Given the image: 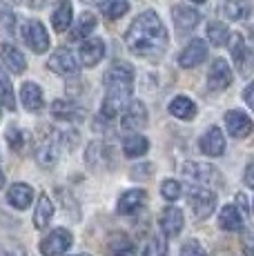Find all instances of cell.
<instances>
[{"label": "cell", "mask_w": 254, "mask_h": 256, "mask_svg": "<svg viewBox=\"0 0 254 256\" xmlns=\"http://www.w3.org/2000/svg\"><path fill=\"white\" fill-rule=\"evenodd\" d=\"M243 100H246V105H248V107H252V105H254V100H252V85H248V87H246V92H243Z\"/></svg>", "instance_id": "cell-42"}, {"label": "cell", "mask_w": 254, "mask_h": 256, "mask_svg": "<svg viewBox=\"0 0 254 256\" xmlns=\"http://www.w3.org/2000/svg\"><path fill=\"white\" fill-rule=\"evenodd\" d=\"M232 85V70H230L228 60L216 58L208 72V87L212 92H223Z\"/></svg>", "instance_id": "cell-9"}, {"label": "cell", "mask_w": 254, "mask_h": 256, "mask_svg": "<svg viewBox=\"0 0 254 256\" xmlns=\"http://www.w3.org/2000/svg\"><path fill=\"white\" fill-rule=\"evenodd\" d=\"M236 203L241 205V210L246 212V214L250 212V203H248V196L246 194H236Z\"/></svg>", "instance_id": "cell-40"}, {"label": "cell", "mask_w": 254, "mask_h": 256, "mask_svg": "<svg viewBox=\"0 0 254 256\" xmlns=\"http://www.w3.org/2000/svg\"><path fill=\"white\" fill-rule=\"evenodd\" d=\"M205 58H208V42L201 40V38H194V40H190V45L180 52L178 65L183 67V70H192V67L201 65Z\"/></svg>", "instance_id": "cell-10"}, {"label": "cell", "mask_w": 254, "mask_h": 256, "mask_svg": "<svg viewBox=\"0 0 254 256\" xmlns=\"http://www.w3.org/2000/svg\"><path fill=\"white\" fill-rule=\"evenodd\" d=\"M105 98H102L100 114L105 118H116L132 100L134 92V70L127 62H114L105 72Z\"/></svg>", "instance_id": "cell-2"}, {"label": "cell", "mask_w": 254, "mask_h": 256, "mask_svg": "<svg viewBox=\"0 0 254 256\" xmlns=\"http://www.w3.org/2000/svg\"><path fill=\"white\" fill-rule=\"evenodd\" d=\"M172 20L176 32L183 36V34H190L192 29H196V24L201 22V14L192 7H185V4H176L172 9Z\"/></svg>", "instance_id": "cell-11"}, {"label": "cell", "mask_w": 254, "mask_h": 256, "mask_svg": "<svg viewBox=\"0 0 254 256\" xmlns=\"http://www.w3.org/2000/svg\"><path fill=\"white\" fill-rule=\"evenodd\" d=\"M0 105L7 110H16V98H14V87L9 76L4 74V67H0Z\"/></svg>", "instance_id": "cell-30"}, {"label": "cell", "mask_w": 254, "mask_h": 256, "mask_svg": "<svg viewBox=\"0 0 254 256\" xmlns=\"http://www.w3.org/2000/svg\"><path fill=\"white\" fill-rule=\"evenodd\" d=\"M170 114L178 120H192L196 116V105H194L192 98L188 96H176L172 102H170Z\"/></svg>", "instance_id": "cell-26"}, {"label": "cell", "mask_w": 254, "mask_h": 256, "mask_svg": "<svg viewBox=\"0 0 254 256\" xmlns=\"http://www.w3.org/2000/svg\"><path fill=\"white\" fill-rule=\"evenodd\" d=\"M0 58H2L4 67L12 74H22L27 70V58L22 56V52L14 45H2L0 47Z\"/></svg>", "instance_id": "cell-18"}, {"label": "cell", "mask_w": 254, "mask_h": 256, "mask_svg": "<svg viewBox=\"0 0 254 256\" xmlns=\"http://www.w3.org/2000/svg\"><path fill=\"white\" fill-rule=\"evenodd\" d=\"M192 2H196V4H203V2H205V0H192Z\"/></svg>", "instance_id": "cell-45"}, {"label": "cell", "mask_w": 254, "mask_h": 256, "mask_svg": "<svg viewBox=\"0 0 254 256\" xmlns=\"http://www.w3.org/2000/svg\"><path fill=\"white\" fill-rule=\"evenodd\" d=\"M180 194H183V187H180L178 180H163L160 183V196H163L165 200H178Z\"/></svg>", "instance_id": "cell-35"}, {"label": "cell", "mask_w": 254, "mask_h": 256, "mask_svg": "<svg viewBox=\"0 0 254 256\" xmlns=\"http://www.w3.org/2000/svg\"><path fill=\"white\" fill-rule=\"evenodd\" d=\"M72 240L74 238H72V234L67 232V230L58 228L40 240V254L42 256H60L72 248Z\"/></svg>", "instance_id": "cell-5"}, {"label": "cell", "mask_w": 254, "mask_h": 256, "mask_svg": "<svg viewBox=\"0 0 254 256\" xmlns=\"http://www.w3.org/2000/svg\"><path fill=\"white\" fill-rule=\"evenodd\" d=\"M243 245H246V254L248 256H252V234L250 232H246V238H243Z\"/></svg>", "instance_id": "cell-41"}, {"label": "cell", "mask_w": 254, "mask_h": 256, "mask_svg": "<svg viewBox=\"0 0 254 256\" xmlns=\"http://www.w3.org/2000/svg\"><path fill=\"white\" fill-rule=\"evenodd\" d=\"M4 187V174H2V170H0V190Z\"/></svg>", "instance_id": "cell-44"}, {"label": "cell", "mask_w": 254, "mask_h": 256, "mask_svg": "<svg viewBox=\"0 0 254 256\" xmlns=\"http://www.w3.org/2000/svg\"><path fill=\"white\" fill-rule=\"evenodd\" d=\"M96 24H98V22H96V16L92 12L80 14V16H78V20H76L74 32L70 34V40H85V38H90L92 34H94Z\"/></svg>", "instance_id": "cell-27"}, {"label": "cell", "mask_w": 254, "mask_h": 256, "mask_svg": "<svg viewBox=\"0 0 254 256\" xmlns=\"http://www.w3.org/2000/svg\"><path fill=\"white\" fill-rule=\"evenodd\" d=\"M72 20H74V9H72V2L70 0H60V2L56 4V9H54L52 14V24L54 29H56L58 34L67 32L70 29Z\"/></svg>", "instance_id": "cell-21"}, {"label": "cell", "mask_w": 254, "mask_h": 256, "mask_svg": "<svg viewBox=\"0 0 254 256\" xmlns=\"http://www.w3.org/2000/svg\"><path fill=\"white\" fill-rule=\"evenodd\" d=\"M145 200H148V192L145 190H130L118 198L116 210H118L120 216H132V214H136V212L143 208Z\"/></svg>", "instance_id": "cell-15"}, {"label": "cell", "mask_w": 254, "mask_h": 256, "mask_svg": "<svg viewBox=\"0 0 254 256\" xmlns=\"http://www.w3.org/2000/svg\"><path fill=\"white\" fill-rule=\"evenodd\" d=\"M14 27H16V16H14L12 7L0 2V32L14 34Z\"/></svg>", "instance_id": "cell-33"}, {"label": "cell", "mask_w": 254, "mask_h": 256, "mask_svg": "<svg viewBox=\"0 0 254 256\" xmlns=\"http://www.w3.org/2000/svg\"><path fill=\"white\" fill-rule=\"evenodd\" d=\"M125 42L134 56L140 58H158L168 47V32L160 22L158 14L148 9L134 18L125 34Z\"/></svg>", "instance_id": "cell-1"}, {"label": "cell", "mask_w": 254, "mask_h": 256, "mask_svg": "<svg viewBox=\"0 0 254 256\" xmlns=\"http://www.w3.org/2000/svg\"><path fill=\"white\" fill-rule=\"evenodd\" d=\"M148 150H150V140L145 138V136L136 134V132H130L123 138V152L130 158H138V156H143Z\"/></svg>", "instance_id": "cell-25"}, {"label": "cell", "mask_w": 254, "mask_h": 256, "mask_svg": "<svg viewBox=\"0 0 254 256\" xmlns=\"http://www.w3.org/2000/svg\"><path fill=\"white\" fill-rule=\"evenodd\" d=\"M226 127H228L230 136H234V138H246V136H250V132H252V120L246 112L230 110L226 114Z\"/></svg>", "instance_id": "cell-12"}, {"label": "cell", "mask_w": 254, "mask_h": 256, "mask_svg": "<svg viewBox=\"0 0 254 256\" xmlns=\"http://www.w3.org/2000/svg\"><path fill=\"white\" fill-rule=\"evenodd\" d=\"M20 34H22V40L25 45L36 54H45L50 49V34L47 29L42 27L40 20H25L20 27Z\"/></svg>", "instance_id": "cell-4"}, {"label": "cell", "mask_w": 254, "mask_h": 256, "mask_svg": "<svg viewBox=\"0 0 254 256\" xmlns=\"http://www.w3.org/2000/svg\"><path fill=\"white\" fill-rule=\"evenodd\" d=\"M105 56V42L100 38H85V42L80 45L78 58H80V65L85 67H96Z\"/></svg>", "instance_id": "cell-13"}, {"label": "cell", "mask_w": 254, "mask_h": 256, "mask_svg": "<svg viewBox=\"0 0 254 256\" xmlns=\"http://www.w3.org/2000/svg\"><path fill=\"white\" fill-rule=\"evenodd\" d=\"M52 116L56 120H80L85 118V110L76 107L70 100H54L52 102Z\"/></svg>", "instance_id": "cell-22"}, {"label": "cell", "mask_w": 254, "mask_h": 256, "mask_svg": "<svg viewBox=\"0 0 254 256\" xmlns=\"http://www.w3.org/2000/svg\"><path fill=\"white\" fill-rule=\"evenodd\" d=\"M4 256H27V254H25V250H20V248L14 245V248H9L7 252H4Z\"/></svg>", "instance_id": "cell-43"}, {"label": "cell", "mask_w": 254, "mask_h": 256, "mask_svg": "<svg viewBox=\"0 0 254 256\" xmlns=\"http://www.w3.org/2000/svg\"><path fill=\"white\" fill-rule=\"evenodd\" d=\"M218 228L226 230V232H241L243 230V216L238 208L234 205H223L218 212Z\"/></svg>", "instance_id": "cell-20"}, {"label": "cell", "mask_w": 254, "mask_h": 256, "mask_svg": "<svg viewBox=\"0 0 254 256\" xmlns=\"http://www.w3.org/2000/svg\"><path fill=\"white\" fill-rule=\"evenodd\" d=\"M188 198H190V205H192L194 214H196L198 218H208V216H212L214 210H216V194L201 183H194L190 187Z\"/></svg>", "instance_id": "cell-3"}, {"label": "cell", "mask_w": 254, "mask_h": 256, "mask_svg": "<svg viewBox=\"0 0 254 256\" xmlns=\"http://www.w3.org/2000/svg\"><path fill=\"white\" fill-rule=\"evenodd\" d=\"M185 225V216L178 208H165L160 214V230L165 236H178Z\"/></svg>", "instance_id": "cell-16"}, {"label": "cell", "mask_w": 254, "mask_h": 256, "mask_svg": "<svg viewBox=\"0 0 254 256\" xmlns=\"http://www.w3.org/2000/svg\"><path fill=\"white\" fill-rule=\"evenodd\" d=\"M180 172H183L192 183H201V185L216 178V170H214L212 165H205V163H192V160H190V163H185L180 167Z\"/></svg>", "instance_id": "cell-17"}, {"label": "cell", "mask_w": 254, "mask_h": 256, "mask_svg": "<svg viewBox=\"0 0 254 256\" xmlns=\"http://www.w3.org/2000/svg\"><path fill=\"white\" fill-rule=\"evenodd\" d=\"M0 112H2V110H0Z\"/></svg>", "instance_id": "cell-47"}, {"label": "cell", "mask_w": 254, "mask_h": 256, "mask_svg": "<svg viewBox=\"0 0 254 256\" xmlns=\"http://www.w3.org/2000/svg\"><path fill=\"white\" fill-rule=\"evenodd\" d=\"M180 256H208V252L201 248L198 240H188V243H183V248H180Z\"/></svg>", "instance_id": "cell-37"}, {"label": "cell", "mask_w": 254, "mask_h": 256, "mask_svg": "<svg viewBox=\"0 0 254 256\" xmlns=\"http://www.w3.org/2000/svg\"><path fill=\"white\" fill-rule=\"evenodd\" d=\"M38 163H40L42 167H54L58 160V142L54 138H45L40 142V147H38V154H36Z\"/></svg>", "instance_id": "cell-28"}, {"label": "cell", "mask_w": 254, "mask_h": 256, "mask_svg": "<svg viewBox=\"0 0 254 256\" xmlns=\"http://www.w3.org/2000/svg\"><path fill=\"white\" fill-rule=\"evenodd\" d=\"M7 142L12 150H22V145H25V132H20L18 127H9L7 130Z\"/></svg>", "instance_id": "cell-36"}, {"label": "cell", "mask_w": 254, "mask_h": 256, "mask_svg": "<svg viewBox=\"0 0 254 256\" xmlns=\"http://www.w3.org/2000/svg\"><path fill=\"white\" fill-rule=\"evenodd\" d=\"M252 172H254V165L248 163V167H246V185H248V187H254V176H252Z\"/></svg>", "instance_id": "cell-39"}, {"label": "cell", "mask_w": 254, "mask_h": 256, "mask_svg": "<svg viewBox=\"0 0 254 256\" xmlns=\"http://www.w3.org/2000/svg\"><path fill=\"white\" fill-rule=\"evenodd\" d=\"M228 36H230V32H228L226 22L214 20V22L208 24V40L212 42L214 47H223V45H226V42H228Z\"/></svg>", "instance_id": "cell-31"}, {"label": "cell", "mask_w": 254, "mask_h": 256, "mask_svg": "<svg viewBox=\"0 0 254 256\" xmlns=\"http://www.w3.org/2000/svg\"><path fill=\"white\" fill-rule=\"evenodd\" d=\"M150 170H152V165H138L132 170V172H136V174H132V176H134V178H148V176L152 174Z\"/></svg>", "instance_id": "cell-38"}, {"label": "cell", "mask_w": 254, "mask_h": 256, "mask_svg": "<svg viewBox=\"0 0 254 256\" xmlns=\"http://www.w3.org/2000/svg\"><path fill=\"white\" fill-rule=\"evenodd\" d=\"M16 2H18V0H16Z\"/></svg>", "instance_id": "cell-48"}, {"label": "cell", "mask_w": 254, "mask_h": 256, "mask_svg": "<svg viewBox=\"0 0 254 256\" xmlns=\"http://www.w3.org/2000/svg\"><path fill=\"white\" fill-rule=\"evenodd\" d=\"M7 200H9L12 208L25 210V208L32 205V200H34V190L27 183H14L7 190Z\"/></svg>", "instance_id": "cell-19"}, {"label": "cell", "mask_w": 254, "mask_h": 256, "mask_svg": "<svg viewBox=\"0 0 254 256\" xmlns=\"http://www.w3.org/2000/svg\"><path fill=\"white\" fill-rule=\"evenodd\" d=\"M127 9H130L127 0H100V12L107 20H118L127 14Z\"/></svg>", "instance_id": "cell-29"}, {"label": "cell", "mask_w": 254, "mask_h": 256, "mask_svg": "<svg viewBox=\"0 0 254 256\" xmlns=\"http://www.w3.org/2000/svg\"><path fill=\"white\" fill-rule=\"evenodd\" d=\"M248 12H250V7L246 0H228L226 2V16L230 20H243V18H248Z\"/></svg>", "instance_id": "cell-32"}, {"label": "cell", "mask_w": 254, "mask_h": 256, "mask_svg": "<svg viewBox=\"0 0 254 256\" xmlns=\"http://www.w3.org/2000/svg\"><path fill=\"white\" fill-rule=\"evenodd\" d=\"M47 67H50L54 74H60V76H74V74H78L76 56L67 47L56 49L50 56V60H47Z\"/></svg>", "instance_id": "cell-8"}, {"label": "cell", "mask_w": 254, "mask_h": 256, "mask_svg": "<svg viewBox=\"0 0 254 256\" xmlns=\"http://www.w3.org/2000/svg\"><path fill=\"white\" fill-rule=\"evenodd\" d=\"M54 216V203L50 200L47 194H40L38 196V203H36V210H34V228L36 230H45L50 225Z\"/></svg>", "instance_id": "cell-24"}, {"label": "cell", "mask_w": 254, "mask_h": 256, "mask_svg": "<svg viewBox=\"0 0 254 256\" xmlns=\"http://www.w3.org/2000/svg\"><path fill=\"white\" fill-rule=\"evenodd\" d=\"M76 256H87V254H76Z\"/></svg>", "instance_id": "cell-46"}, {"label": "cell", "mask_w": 254, "mask_h": 256, "mask_svg": "<svg viewBox=\"0 0 254 256\" xmlns=\"http://www.w3.org/2000/svg\"><path fill=\"white\" fill-rule=\"evenodd\" d=\"M20 100L27 112H40L42 110V90L36 82H25L20 90Z\"/></svg>", "instance_id": "cell-23"}, {"label": "cell", "mask_w": 254, "mask_h": 256, "mask_svg": "<svg viewBox=\"0 0 254 256\" xmlns=\"http://www.w3.org/2000/svg\"><path fill=\"white\" fill-rule=\"evenodd\" d=\"M226 45H230V54H232V58H234V62H236L238 72H241L243 76H248V74H250L252 52H250V47L246 45L243 36H241V34H232V36H228Z\"/></svg>", "instance_id": "cell-7"}, {"label": "cell", "mask_w": 254, "mask_h": 256, "mask_svg": "<svg viewBox=\"0 0 254 256\" xmlns=\"http://www.w3.org/2000/svg\"><path fill=\"white\" fill-rule=\"evenodd\" d=\"M198 145H201V152L205 156H223V152H226V136H223V132L216 125H212L203 134Z\"/></svg>", "instance_id": "cell-14"}, {"label": "cell", "mask_w": 254, "mask_h": 256, "mask_svg": "<svg viewBox=\"0 0 254 256\" xmlns=\"http://www.w3.org/2000/svg\"><path fill=\"white\" fill-rule=\"evenodd\" d=\"M143 256H168V243L160 236H152L143 250Z\"/></svg>", "instance_id": "cell-34"}, {"label": "cell", "mask_w": 254, "mask_h": 256, "mask_svg": "<svg viewBox=\"0 0 254 256\" xmlns=\"http://www.w3.org/2000/svg\"><path fill=\"white\" fill-rule=\"evenodd\" d=\"M148 125V110L140 100H130L123 110V118H120V127L125 132H138Z\"/></svg>", "instance_id": "cell-6"}]
</instances>
